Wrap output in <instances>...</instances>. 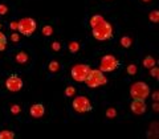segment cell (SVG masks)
<instances>
[{"label": "cell", "mask_w": 159, "mask_h": 139, "mask_svg": "<svg viewBox=\"0 0 159 139\" xmlns=\"http://www.w3.org/2000/svg\"><path fill=\"white\" fill-rule=\"evenodd\" d=\"M92 31H93L94 38L99 40V41H105V40H109L113 36V27H111V24L105 21V20L101 21L99 24H97L96 27H93Z\"/></svg>", "instance_id": "1"}, {"label": "cell", "mask_w": 159, "mask_h": 139, "mask_svg": "<svg viewBox=\"0 0 159 139\" xmlns=\"http://www.w3.org/2000/svg\"><path fill=\"white\" fill-rule=\"evenodd\" d=\"M84 82H86V85L89 87H98L101 85H105L107 82V79L103 76V72H101L99 69H96V70H92L90 69V72L88 73V77L85 78Z\"/></svg>", "instance_id": "2"}, {"label": "cell", "mask_w": 159, "mask_h": 139, "mask_svg": "<svg viewBox=\"0 0 159 139\" xmlns=\"http://www.w3.org/2000/svg\"><path fill=\"white\" fill-rule=\"evenodd\" d=\"M130 94L134 99H146L150 94V87L145 82H135L130 89Z\"/></svg>", "instance_id": "3"}, {"label": "cell", "mask_w": 159, "mask_h": 139, "mask_svg": "<svg viewBox=\"0 0 159 139\" xmlns=\"http://www.w3.org/2000/svg\"><path fill=\"white\" fill-rule=\"evenodd\" d=\"M17 29L24 36H31L36 31V21L31 17H24L20 21H17Z\"/></svg>", "instance_id": "4"}, {"label": "cell", "mask_w": 159, "mask_h": 139, "mask_svg": "<svg viewBox=\"0 0 159 139\" xmlns=\"http://www.w3.org/2000/svg\"><path fill=\"white\" fill-rule=\"evenodd\" d=\"M90 72V66L86 64H78L72 68V78L77 82H84L88 77V73Z\"/></svg>", "instance_id": "5"}, {"label": "cell", "mask_w": 159, "mask_h": 139, "mask_svg": "<svg viewBox=\"0 0 159 139\" xmlns=\"http://www.w3.org/2000/svg\"><path fill=\"white\" fill-rule=\"evenodd\" d=\"M119 65V61L118 60L111 56V54H106V56H103L102 60H101V64H99V70L101 72H113L116 70Z\"/></svg>", "instance_id": "6"}, {"label": "cell", "mask_w": 159, "mask_h": 139, "mask_svg": "<svg viewBox=\"0 0 159 139\" xmlns=\"http://www.w3.org/2000/svg\"><path fill=\"white\" fill-rule=\"evenodd\" d=\"M73 109L77 113H86L92 110V103L86 97L78 96L73 99Z\"/></svg>", "instance_id": "7"}, {"label": "cell", "mask_w": 159, "mask_h": 139, "mask_svg": "<svg viewBox=\"0 0 159 139\" xmlns=\"http://www.w3.org/2000/svg\"><path fill=\"white\" fill-rule=\"evenodd\" d=\"M6 86L9 92H19L23 87V81L17 76H9L6 81Z\"/></svg>", "instance_id": "8"}, {"label": "cell", "mask_w": 159, "mask_h": 139, "mask_svg": "<svg viewBox=\"0 0 159 139\" xmlns=\"http://www.w3.org/2000/svg\"><path fill=\"white\" fill-rule=\"evenodd\" d=\"M131 111L134 114H138L141 115L146 111V103H145V99H134L131 102Z\"/></svg>", "instance_id": "9"}, {"label": "cell", "mask_w": 159, "mask_h": 139, "mask_svg": "<svg viewBox=\"0 0 159 139\" xmlns=\"http://www.w3.org/2000/svg\"><path fill=\"white\" fill-rule=\"evenodd\" d=\"M29 111H31V115L33 118H41L44 115V113H45V109H44L41 103H34V105L31 106Z\"/></svg>", "instance_id": "10"}, {"label": "cell", "mask_w": 159, "mask_h": 139, "mask_svg": "<svg viewBox=\"0 0 159 139\" xmlns=\"http://www.w3.org/2000/svg\"><path fill=\"white\" fill-rule=\"evenodd\" d=\"M28 61V54L25 52H19L16 54V62L19 64H25Z\"/></svg>", "instance_id": "11"}, {"label": "cell", "mask_w": 159, "mask_h": 139, "mask_svg": "<svg viewBox=\"0 0 159 139\" xmlns=\"http://www.w3.org/2000/svg\"><path fill=\"white\" fill-rule=\"evenodd\" d=\"M103 20H105V19H103L101 15H94V16L90 19V27H92V28L96 27L97 24H99L101 21H103Z\"/></svg>", "instance_id": "12"}, {"label": "cell", "mask_w": 159, "mask_h": 139, "mask_svg": "<svg viewBox=\"0 0 159 139\" xmlns=\"http://www.w3.org/2000/svg\"><path fill=\"white\" fill-rule=\"evenodd\" d=\"M154 65H155V60H154V57L148 56V57H146L145 60H143V66H145V68L150 69V68H152Z\"/></svg>", "instance_id": "13"}, {"label": "cell", "mask_w": 159, "mask_h": 139, "mask_svg": "<svg viewBox=\"0 0 159 139\" xmlns=\"http://www.w3.org/2000/svg\"><path fill=\"white\" fill-rule=\"evenodd\" d=\"M131 43H133V40H131V37H129V36H123L121 38V45L123 48H130L131 47Z\"/></svg>", "instance_id": "14"}, {"label": "cell", "mask_w": 159, "mask_h": 139, "mask_svg": "<svg viewBox=\"0 0 159 139\" xmlns=\"http://www.w3.org/2000/svg\"><path fill=\"white\" fill-rule=\"evenodd\" d=\"M15 138V134L12 131H8V130H4L0 132V139H13Z\"/></svg>", "instance_id": "15"}, {"label": "cell", "mask_w": 159, "mask_h": 139, "mask_svg": "<svg viewBox=\"0 0 159 139\" xmlns=\"http://www.w3.org/2000/svg\"><path fill=\"white\" fill-rule=\"evenodd\" d=\"M7 48V37L6 34L0 32V51H4Z\"/></svg>", "instance_id": "16"}, {"label": "cell", "mask_w": 159, "mask_h": 139, "mask_svg": "<svg viewBox=\"0 0 159 139\" xmlns=\"http://www.w3.org/2000/svg\"><path fill=\"white\" fill-rule=\"evenodd\" d=\"M49 70H51L52 73H56V72H58V69H60V64L57 62V61H52L51 64H49Z\"/></svg>", "instance_id": "17"}, {"label": "cell", "mask_w": 159, "mask_h": 139, "mask_svg": "<svg viewBox=\"0 0 159 139\" xmlns=\"http://www.w3.org/2000/svg\"><path fill=\"white\" fill-rule=\"evenodd\" d=\"M78 49H80V44L77 41H72L70 44H69V51H70L72 53H76Z\"/></svg>", "instance_id": "18"}, {"label": "cell", "mask_w": 159, "mask_h": 139, "mask_svg": "<svg viewBox=\"0 0 159 139\" xmlns=\"http://www.w3.org/2000/svg\"><path fill=\"white\" fill-rule=\"evenodd\" d=\"M52 33H53V28L51 25H45L43 28V34L44 36H51Z\"/></svg>", "instance_id": "19"}, {"label": "cell", "mask_w": 159, "mask_h": 139, "mask_svg": "<svg viewBox=\"0 0 159 139\" xmlns=\"http://www.w3.org/2000/svg\"><path fill=\"white\" fill-rule=\"evenodd\" d=\"M158 20H159V12H158V11H152V12L150 13V21L158 23Z\"/></svg>", "instance_id": "20"}, {"label": "cell", "mask_w": 159, "mask_h": 139, "mask_svg": "<svg viewBox=\"0 0 159 139\" xmlns=\"http://www.w3.org/2000/svg\"><path fill=\"white\" fill-rule=\"evenodd\" d=\"M74 92H76V89H74L73 86H68V87L65 89V96H66V97H72L73 94H74Z\"/></svg>", "instance_id": "21"}, {"label": "cell", "mask_w": 159, "mask_h": 139, "mask_svg": "<svg viewBox=\"0 0 159 139\" xmlns=\"http://www.w3.org/2000/svg\"><path fill=\"white\" fill-rule=\"evenodd\" d=\"M116 115H117L116 109H107V110H106V117L107 118H114Z\"/></svg>", "instance_id": "22"}, {"label": "cell", "mask_w": 159, "mask_h": 139, "mask_svg": "<svg viewBox=\"0 0 159 139\" xmlns=\"http://www.w3.org/2000/svg\"><path fill=\"white\" fill-rule=\"evenodd\" d=\"M151 69V70H150V73H151V76L154 77V78H158L159 77V69L155 66V65H154L152 68H150Z\"/></svg>", "instance_id": "23"}, {"label": "cell", "mask_w": 159, "mask_h": 139, "mask_svg": "<svg viewBox=\"0 0 159 139\" xmlns=\"http://www.w3.org/2000/svg\"><path fill=\"white\" fill-rule=\"evenodd\" d=\"M127 73L130 74V76H133V74H135V73H137V66L134 65V64H131V65H129V66H127Z\"/></svg>", "instance_id": "24"}, {"label": "cell", "mask_w": 159, "mask_h": 139, "mask_svg": "<svg viewBox=\"0 0 159 139\" xmlns=\"http://www.w3.org/2000/svg\"><path fill=\"white\" fill-rule=\"evenodd\" d=\"M7 12H8V7L6 6V4H0V15L4 16Z\"/></svg>", "instance_id": "25"}, {"label": "cell", "mask_w": 159, "mask_h": 139, "mask_svg": "<svg viewBox=\"0 0 159 139\" xmlns=\"http://www.w3.org/2000/svg\"><path fill=\"white\" fill-rule=\"evenodd\" d=\"M11 113H12V114H19V113H20V106H19V105H13V106L11 107Z\"/></svg>", "instance_id": "26"}, {"label": "cell", "mask_w": 159, "mask_h": 139, "mask_svg": "<svg viewBox=\"0 0 159 139\" xmlns=\"http://www.w3.org/2000/svg\"><path fill=\"white\" fill-rule=\"evenodd\" d=\"M52 48H53V51H60L61 49V45H60V43H57V41H54L53 44H52Z\"/></svg>", "instance_id": "27"}, {"label": "cell", "mask_w": 159, "mask_h": 139, "mask_svg": "<svg viewBox=\"0 0 159 139\" xmlns=\"http://www.w3.org/2000/svg\"><path fill=\"white\" fill-rule=\"evenodd\" d=\"M9 27H11V29H13V31H16V29H17V21H12Z\"/></svg>", "instance_id": "28"}, {"label": "cell", "mask_w": 159, "mask_h": 139, "mask_svg": "<svg viewBox=\"0 0 159 139\" xmlns=\"http://www.w3.org/2000/svg\"><path fill=\"white\" fill-rule=\"evenodd\" d=\"M11 38H12V41H19V36H17V34H16V33H13Z\"/></svg>", "instance_id": "29"}, {"label": "cell", "mask_w": 159, "mask_h": 139, "mask_svg": "<svg viewBox=\"0 0 159 139\" xmlns=\"http://www.w3.org/2000/svg\"><path fill=\"white\" fill-rule=\"evenodd\" d=\"M158 97H159V94H158V92H155L152 94V98H154V101H158Z\"/></svg>", "instance_id": "30"}, {"label": "cell", "mask_w": 159, "mask_h": 139, "mask_svg": "<svg viewBox=\"0 0 159 139\" xmlns=\"http://www.w3.org/2000/svg\"><path fill=\"white\" fill-rule=\"evenodd\" d=\"M152 107H154V110H155V111H158V103H157V101H155V103L152 105Z\"/></svg>", "instance_id": "31"}, {"label": "cell", "mask_w": 159, "mask_h": 139, "mask_svg": "<svg viewBox=\"0 0 159 139\" xmlns=\"http://www.w3.org/2000/svg\"><path fill=\"white\" fill-rule=\"evenodd\" d=\"M143 2H150V0H143Z\"/></svg>", "instance_id": "32"}]
</instances>
